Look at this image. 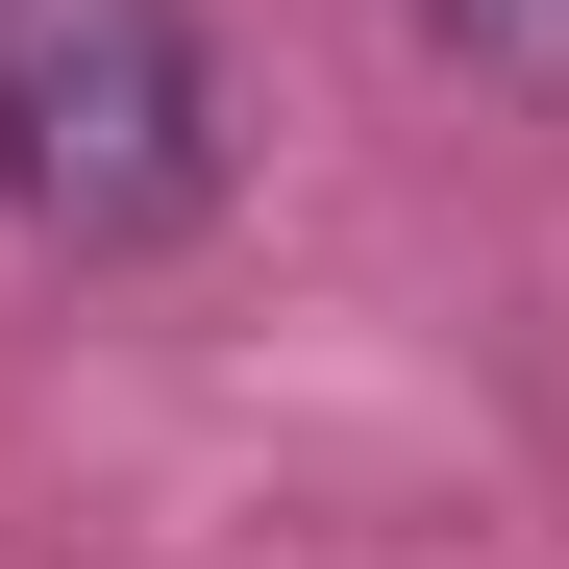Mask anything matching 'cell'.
I'll list each match as a JSON object with an SVG mask.
<instances>
[{"mask_svg": "<svg viewBox=\"0 0 569 569\" xmlns=\"http://www.w3.org/2000/svg\"><path fill=\"white\" fill-rule=\"evenodd\" d=\"M446 26H470V50H569V0H446Z\"/></svg>", "mask_w": 569, "mask_h": 569, "instance_id": "obj_2", "label": "cell"}, {"mask_svg": "<svg viewBox=\"0 0 569 569\" xmlns=\"http://www.w3.org/2000/svg\"><path fill=\"white\" fill-rule=\"evenodd\" d=\"M223 199V100H199V26L173 0H0V223L124 272Z\"/></svg>", "mask_w": 569, "mask_h": 569, "instance_id": "obj_1", "label": "cell"}]
</instances>
